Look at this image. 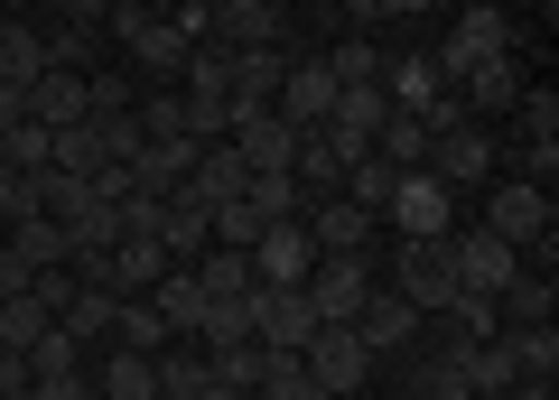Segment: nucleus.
Returning <instances> with one entry per match:
<instances>
[{"instance_id":"nucleus-35","label":"nucleus","mask_w":559,"mask_h":400,"mask_svg":"<svg viewBox=\"0 0 559 400\" xmlns=\"http://www.w3.org/2000/svg\"><path fill=\"white\" fill-rule=\"evenodd\" d=\"M187 270H197V289H205V299H242V289H261L242 252H205V260H187Z\"/></svg>"},{"instance_id":"nucleus-21","label":"nucleus","mask_w":559,"mask_h":400,"mask_svg":"<svg viewBox=\"0 0 559 400\" xmlns=\"http://www.w3.org/2000/svg\"><path fill=\"white\" fill-rule=\"evenodd\" d=\"M94 102H84V75L75 65H47L38 84H28V121H47V131H66V121H84Z\"/></svg>"},{"instance_id":"nucleus-3","label":"nucleus","mask_w":559,"mask_h":400,"mask_svg":"<svg viewBox=\"0 0 559 400\" xmlns=\"http://www.w3.org/2000/svg\"><path fill=\"white\" fill-rule=\"evenodd\" d=\"M382 215H392L401 242H419V233H457V186H439L429 168H401L392 196H382Z\"/></svg>"},{"instance_id":"nucleus-44","label":"nucleus","mask_w":559,"mask_h":400,"mask_svg":"<svg viewBox=\"0 0 559 400\" xmlns=\"http://www.w3.org/2000/svg\"><path fill=\"white\" fill-rule=\"evenodd\" d=\"M150 363H159V400H197L205 391V363L197 354H150Z\"/></svg>"},{"instance_id":"nucleus-4","label":"nucleus","mask_w":559,"mask_h":400,"mask_svg":"<svg viewBox=\"0 0 559 400\" xmlns=\"http://www.w3.org/2000/svg\"><path fill=\"white\" fill-rule=\"evenodd\" d=\"M503 47H513V20H503L495 0H466V10H457V28H448V47H439V84L457 94V84H466V65L503 57Z\"/></svg>"},{"instance_id":"nucleus-33","label":"nucleus","mask_w":559,"mask_h":400,"mask_svg":"<svg viewBox=\"0 0 559 400\" xmlns=\"http://www.w3.org/2000/svg\"><path fill=\"white\" fill-rule=\"evenodd\" d=\"M112 344H121V354H168L159 307H150V299H121V307H112Z\"/></svg>"},{"instance_id":"nucleus-55","label":"nucleus","mask_w":559,"mask_h":400,"mask_svg":"<svg viewBox=\"0 0 559 400\" xmlns=\"http://www.w3.org/2000/svg\"><path fill=\"white\" fill-rule=\"evenodd\" d=\"M20 121H28V94H20V84H0V131H20Z\"/></svg>"},{"instance_id":"nucleus-23","label":"nucleus","mask_w":559,"mask_h":400,"mask_svg":"<svg viewBox=\"0 0 559 400\" xmlns=\"http://www.w3.org/2000/svg\"><path fill=\"white\" fill-rule=\"evenodd\" d=\"M38 75H47V38H38L28 20H10V10H0V84H20V94H28Z\"/></svg>"},{"instance_id":"nucleus-34","label":"nucleus","mask_w":559,"mask_h":400,"mask_svg":"<svg viewBox=\"0 0 559 400\" xmlns=\"http://www.w3.org/2000/svg\"><path fill=\"white\" fill-rule=\"evenodd\" d=\"M252 400H326V391L308 381V363H299V354H280V344H271V363H261Z\"/></svg>"},{"instance_id":"nucleus-16","label":"nucleus","mask_w":559,"mask_h":400,"mask_svg":"<svg viewBox=\"0 0 559 400\" xmlns=\"http://www.w3.org/2000/svg\"><path fill=\"white\" fill-rule=\"evenodd\" d=\"M159 252L168 260H205V252H215V233H205V196L187 178L159 196Z\"/></svg>"},{"instance_id":"nucleus-14","label":"nucleus","mask_w":559,"mask_h":400,"mask_svg":"<svg viewBox=\"0 0 559 400\" xmlns=\"http://www.w3.org/2000/svg\"><path fill=\"white\" fill-rule=\"evenodd\" d=\"M485 233H503L522 252V242H550V196H540L532 178L522 186H495V196H485Z\"/></svg>"},{"instance_id":"nucleus-20","label":"nucleus","mask_w":559,"mask_h":400,"mask_svg":"<svg viewBox=\"0 0 559 400\" xmlns=\"http://www.w3.org/2000/svg\"><path fill=\"white\" fill-rule=\"evenodd\" d=\"M457 102H466V112H513V102H522V65H513V47H503V57H485V65H466Z\"/></svg>"},{"instance_id":"nucleus-12","label":"nucleus","mask_w":559,"mask_h":400,"mask_svg":"<svg viewBox=\"0 0 559 400\" xmlns=\"http://www.w3.org/2000/svg\"><path fill=\"white\" fill-rule=\"evenodd\" d=\"M419 168H429L439 186H457V196H466V186H485V178H495V141H485L476 121H466V131H439Z\"/></svg>"},{"instance_id":"nucleus-39","label":"nucleus","mask_w":559,"mask_h":400,"mask_svg":"<svg viewBox=\"0 0 559 400\" xmlns=\"http://www.w3.org/2000/svg\"><path fill=\"white\" fill-rule=\"evenodd\" d=\"M382 94H392V112H429V102H439L448 84H439V65H401V75L382 84Z\"/></svg>"},{"instance_id":"nucleus-59","label":"nucleus","mask_w":559,"mask_h":400,"mask_svg":"<svg viewBox=\"0 0 559 400\" xmlns=\"http://www.w3.org/2000/svg\"><path fill=\"white\" fill-rule=\"evenodd\" d=\"M308 10H345V0H308Z\"/></svg>"},{"instance_id":"nucleus-56","label":"nucleus","mask_w":559,"mask_h":400,"mask_svg":"<svg viewBox=\"0 0 559 400\" xmlns=\"http://www.w3.org/2000/svg\"><path fill=\"white\" fill-rule=\"evenodd\" d=\"M495 400H550V381H513V391H495Z\"/></svg>"},{"instance_id":"nucleus-47","label":"nucleus","mask_w":559,"mask_h":400,"mask_svg":"<svg viewBox=\"0 0 559 400\" xmlns=\"http://www.w3.org/2000/svg\"><path fill=\"white\" fill-rule=\"evenodd\" d=\"M94 131H103V168H121L140 149V112H94Z\"/></svg>"},{"instance_id":"nucleus-40","label":"nucleus","mask_w":559,"mask_h":400,"mask_svg":"<svg viewBox=\"0 0 559 400\" xmlns=\"http://www.w3.org/2000/svg\"><path fill=\"white\" fill-rule=\"evenodd\" d=\"M261 363H271V344H224V354H205V373H215V381H234V391H252V381H261Z\"/></svg>"},{"instance_id":"nucleus-48","label":"nucleus","mask_w":559,"mask_h":400,"mask_svg":"<svg viewBox=\"0 0 559 400\" xmlns=\"http://www.w3.org/2000/svg\"><path fill=\"white\" fill-rule=\"evenodd\" d=\"M411 400H476V391H466L457 354H439V363H419V391H411Z\"/></svg>"},{"instance_id":"nucleus-18","label":"nucleus","mask_w":559,"mask_h":400,"mask_svg":"<svg viewBox=\"0 0 559 400\" xmlns=\"http://www.w3.org/2000/svg\"><path fill=\"white\" fill-rule=\"evenodd\" d=\"M140 299L159 307V326H168V336H197V317H205V289H197V270H187V260H168V270H159L150 289H140Z\"/></svg>"},{"instance_id":"nucleus-26","label":"nucleus","mask_w":559,"mask_h":400,"mask_svg":"<svg viewBox=\"0 0 559 400\" xmlns=\"http://www.w3.org/2000/svg\"><path fill=\"white\" fill-rule=\"evenodd\" d=\"M289 178H299V196L318 205V196H336V186H345V159L318 141V131H299V149H289Z\"/></svg>"},{"instance_id":"nucleus-36","label":"nucleus","mask_w":559,"mask_h":400,"mask_svg":"<svg viewBox=\"0 0 559 400\" xmlns=\"http://www.w3.org/2000/svg\"><path fill=\"white\" fill-rule=\"evenodd\" d=\"M373 149H382L392 168H419V159H429V121H419V112H392V121L373 131Z\"/></svg>"},{"instance_id":"nucleus-60","label":"nucleus","mask_w":559,"mask_h":400,"mask_svg":"<svg viewBox=\"0 0 559 400\" xmlns=\"http://www.w3.org/2000/svg\"><path fill=\"white\" fill-rule=\"evenodd\" d=\"M150 10H178V0H150Z\"/></svg>"},{"instance_id":"nucleus-5","label":"nucleus","mask_w":559,"mask_h":400,"mask_svg":"<svg viewBox=\"0 0 559 400\" xmlns=\"http://www.w3.org/2000/svg\"><path fill=\"white\" fill-rule=\"evenodd\" d=\"M299 363H308V381H318L326 400H355L364 381H373V354H364L355 326H318V336L299 344Z\"/></svg>"},{"instance_id":"nucleus-24","label":"nucleus","mask_w":559,"mask_h":400,"mask_svg":"<svg viewBox=\"0 0 559 400\" xmlns=\"http://www.w3.org/2000/svg\"><path fill=\"white\" fill-rule=\"evenodd\" d=\"M112 307H121L112 289H84V280H75V299L57 307V326H66V336L84 344V354H94V344H112Z\"/></svg>"},{"instance_id":"nucleus-10","label":"nucleus","mask_w":559,"mask_h":400,"mask_svg":"<svg viewBox=\"0 0 559 400\" xmlns=\"http://www.w3.org/2000/svg\"><path fill=\"white\" fill-rule=\"evenodd\" d=\"M308 336H318V307H308V289H252V344L299 354Z\"/></svg>"},{"instance_id":"nucleus-58","label":"nucleus","mask_w":559,"mask_h":400,"mask_svg":"<svg viewBox=\"0 0 559 400\" xmlns=\"http://www.w3.org/2000/svg\"><path fill=\"white\" fill-rule=\"evenodd\" d=\"M242 10H261V0H215V20H242Z\"/></svg>"},{"instance_id":"nucleus-42","label":"nucleus","mask_w":559,"mask_h":400,"mask_svg":"<svg viewBox=\"0 0 559 400\" xmlns=\"http://www.w3.org/2000/svg\"><path fill=\"white\" fill-rule=\"evenodd\" d=\"M38 38H47V65H75V75L94 65V28H66V20H47Z\"/></svg>"},{"instance_id":"nucleus-22","label":"nucleus","mask_w":559,"mask_h":400,"mask_svg":"<svg viewBox=\"0 0 559 400\" xmlns=\"http://www.w3.org/2000/svg\"><path fill=\"white\" fill-rule=\"evenodd\" d=\"M242 178H252V168L234 159V141H197V168H187V186L205 196V215H215V205H234V196H242Z\"/></svg>"},{"instance_id":"nucleus-49","label":"nucleus","mask_w":559,"mask_h":400,"mask_svg":"<svg viewBox=\"0 0 559 400\" xmlns=\"http://www.w3.org/2000/svg\"><path fill=\"white\" fill-rule=\"evenodd\" d=\"M28 400H94V381H84V363H75V373H38Z\"/></svg>"},{"instance_id":"nucleus-15","label":"nucleus","mask_w":559,"mask_h":400,"mask_svg":"<svg viewBox=\"0 0 559 400\" xmlns=\"http://www.w3.org/2000/svg\"><path fill=\"white\" fill-rule=\"evenodd\" d=\"M419 326H429V317H419L401 289H373V299H364V317H355V336H364V354H411Z\"/></svg>"},{"instance_id":"nucleus-6","label":"nucleus","mask_w":559,"mask_h":400,"mask_svg":"<svg viewBox=\"0 0 559 400\" xmlns=\"http://www.w3.org/2000/svg\"><path fill=\"white\" fill-rule=\"evenodd\" d=\"M382 121H392V94H382V84H336V102H326V121H318V141L336 149V159H364Z\"/></svg>"},{"instance_id":"nucleus-43","label":"nucleus","mask_w":559,"mask_h":400,"mask_svg":"<svg viewBox=\"0 0 559 400\" xmlns=\"http://www.w3.org/2000/svg\"><path fill=\"white\" fill-rule=\"evenodd\" d=\"M140 112V141H159V131H187V102H178V84H159L150 102H131Z\"/></svg>"},{"instance_id":"nucleus-8","label":"nucleus","mask_w":559,"mask_h":400,"mask_svg":"<svg viewBox=\"0 0 559 400\" xmlns=\"http://www.w3.org/2000/svg\"><path fill=\"white\" fill-rule=\"evenodd\" d=\"M326 102H336V75H326V57H289V65H280L271 112L289 121V131H318V121H326Z\"/></svg>"},{"instance_id":"nucleus-46","label":"nucleus","mask_w":559,"mask_h":400,"mask_svg":"<svg viewBox=\"0 0 559 400\" xmlns=\"http://www.w3.org/2000/svg\"><path fill=\"white\" fill-rule=\"evenodd\" d=\"M75 363H84V344L66 336V326H47V336L28 344V373H75Z\"/></svg>"},{"instance_id":"nucleus-28","label":"nucleus","mask_w":559,"mask_h":400,"mask_svg":"<svg viewBox=\"0 0 559 400\" xmlns=\"http://www.w3.org/2000/svg\"><path fill=\"white\" fill-rule=\"evenodd\" d=\"M457 373H466V391L476 400H495V391H513V354H503V336H485V344H457Z\"/></svg>"},{"instance_id":"nucleus-1","label":"nucleus","mask_w":559,"mask_h":400,"mask_svg":"<svg viewBox=\"0 0 559 400\" xmlns=\"http://www.w3.org/2000/svg\"><path fill=\"white\" fill-rule=\"evenodd\" d=\"M299 289H308V307H318V326H355L382 280H373V252H318Z\"/></svg>"},{"instance_id":"nucleus-19","label":"nucleus","mask_w":559,"mask_h":400,"mask_svg":"<svg viewBox=\"0 0 559 400\" xmlns=\"http://www.w3.org/2000/svg\"><path fill=\"white\" fill-rule=\"evenodd\" d=\"M10 252H20V270H66L75 260V233L57 215H10Z\"/></svg>"},{"instance_id":"nucleus-25","label":"nucleus","mask_w":559,"mask_h":400,"mask_svg":"<svg viewBox=\"0 0 559 400\" xmlns=\"http://www.w3.org/2000/svg\"><path fill=\"white\" fill-rule=\"evenodd\" d=\"M159 270H168V252H159L150 233H121V242H112V299H140Z\"/></svg>"},{"instance_id":"nucleus-38","label":"nucleus","mask_w":559,"mask_h":400,"mask_svg":"<svg viewBox=\"0 0 559 400\" xmlns=\"http://www.w3.org/2000/svg\"><path fill=\"white\" fill-rule=\"evenodd\" d=\"M382 65H392V57H382L373 38H345L336 57H326V75H336V84H382Z\"/></svg>"},{"instance_id":"nucleus-2","label":"nucleus","mask_w":559,"mask_h":400,"mask_svg":"<svg viewBox=\"0 0 559 400\" xmlns=\"http://www.w3.org/2000/svg\"><path fill=\"white\" fill-rule=\"evenodd\" d=\"M392 289L419 307V317H439L448 299H457V252H448V233H419L392 252Z\"/></svg>"},{"instance_id":"nucleus-45","label":"nucleus","mask_w":559,"mask_h":400,"mask_svg":"<svg viewBox=\"0 0 559 400\" xmlns=\"http://www.w3.org/2000/svg\"><path fill=\"white\" fill-rule=\"evenodd\" d=\"M84 102L94 112H131V75L121 65H84Z\"/></svg>"},{"instance_id":"nucleus-27","label":"nucleus","mask_w":559,"mask_h":400,"mask_svg":"<svg viewBox=\"0 0 559 400\" xmlns=\"http://www.w3.org/2000/svg\"><path fill=\"white\" fill-rule=\"evenodd\" d=\"M503 354L522 381H559V326H503Z\"/></svg>"},{"instance_id":"nucleus-37","label":"nucleus","mask_w":559,"mask_h":400,"mask_svg":"<svg viewBox=\"0 0 559 400\" xmlns=\"http://www.w3.org/2000/svg\"><path fill=\"white\" fill-rule=\"evenodd\" d=\"M439 317H448V336H457V344H485V336H503V317H495V299H476V289H457V299H448Z\"/></svg>"},{"instance_id":"nucleus-7","label":"nucleus","mask_w":559,"mask_h":400,"mask_svg":"<svg viewBox=\"0 0 559 400\" xmlns=\"http://www.w3.org/2000/svg\"><path fill=\"white\" fill-rule=\"evenodd\" d=\"M448 252H457V289H476V299H495V289L522 270V252H513L503 233H485V223H457V233H448Z\"/></svg>"},{"instance_id":"nucleus-31","label":"nucleus","mask_w":559,"mask_h":400,"mask_svg":"<svg viewBox=\"0 0 559 400\" xmlns=\"http://www.w3.org/2000/svg\"><path fill=\"white\" fill-rule=\"evenodd\" d=\"M197 344H205V354H224V344H252V289H242V299H205Z\"/></svg>"},{"instance_id":"nucleus-13","label":"nucleus","mask_w":559,"mask_h":400,"mask_svg":"<svg viewBox=\"0 0 559 400\" xmlns=\"http://www.w3.org/2000/svg\"><path fill=\"white\" fill-rule=\"evenodd\" d=\"M187 168H197V141H187V131H159V141H140L131 159H121V178H131V196H168Z\"/></svg>"},{"instance_id":"nucleus-29","label":"nucleus","mask_w":559,"mask_h":400,"mask_svg":"<svg viewBox=\"0 0 559 400\" xmlns=\"http://www.w3.org/2000/svg\"><path fill=\"white\" fill-rule=\"evenodd\" d=\"M224 57H234V112H242V102H271V94H280V65H289L280 47H224Z\"/></svg>"},{"instance_id":"nucleus-32","label":"nucleus","mask_w":559,"mask_h":400,"mask_svg":"<svg viewBox=\"0 0 559 400\" xmlns=\"http://www.w3.org/2000/svg\"><path fill=\"white\" fill-rule=\"evenodd\" d=\"M242 205H261V223L308 215V196H299V178H289V168H261V178H242Z\"/></svg>"},{"instance_id":"nucleus-52","label":"nucleus","mask_w":559,"mask_h":400,"mask_svg":"<svg viewBox=\"0 0 559 400\" xmlns=\"http://www.w3.org/2000/svg\"><path fill=\"white\" fill-rule=\"evenodd\" d=\"M28 381H38V373H28V354H10V344H0V400H28Z\"/></svg>"},{"instance_id":"nucleus-11","label":"nucleus","mask_w":559,"mask_h":400,"mask_svg":"<svg viewBox=\"0 0 559 400\" xmlns=\"http://www.w3.org/2000/svg\"><path fill=\"white\" fill-rule=\"evenodd\" d=\"M121 47H131V65H140L150 84H178V75H187V57H197V38H187V28L168 20V10H150V20H140Z\"/></svg>"},{"instance_id":"nucleus-53","label":"nucleus","mask_w":559,"mask_h":400,"mask_svg":"<svg viewBox=\"0 0 559 400\" xmlns=\"http://www.w3.org/2000/svg\"><path fill=\"white\" fill-rule=\"evenodd\" d=\"M0 215H28V178L10 159H0Z\"/></svg>"},{"instance_id":"nucleus-30","label":"nucleus","mask_w":559,"mask_h":400,"mask_svg":"<svg viewBox=\"0 0 559 400\" xmlns=\"http://www.w3.org/2000/svg\"><path fill=\"white\" fill-rule=\"evenodd\" d=\"M94 400H159V363L112 344V354H103V391H94Z\"/></svg>"},{"instance_id":"nucleus-9","label":"nucleus","mask_w":559,"mask_h":400,"mask_svg":"<svg viewBox=\"0 0 559 400\" xmlns=\"http://www.w3.org/2000/svg\"><path fill=\"white\" fill-rule=\"evenodd\" d=\"M242 260H252V280H261V289H299V280H308V260H318V242H308V223L289 215V223H271V233H261Z\"/></svg>"},{"instance_id":"nucleus-51","label":"nucleus","mask_w":559,"mask_h":400,"mask_svg":"<svg viewBox=\"0 0 559 400\" xmlns=\"http://www.w3.org/2000/svg\"><path fill=\"white\" fill-rule=\"evenodd\" d=\"M419 121H429V141H439V131H466V121H476V112H466L457 94H439V102H429V112H419Z\"/></svg>"},{"instance_id":"nucleus-17","label":"nucleus","mask_w":559,"mask_h":400,"mask_svg":"<svg viewBox=\"0 0 559 400\" xmlns=\"http://www.w3.org/2000/svg\"><path fill=\"white\" fill-rule=\"evenodd\" d=\"M299 223H308V242H318V252H373V215H364V205H345V196H318Z\"/></svg>"},{"instance_id":"nucleus-54","label":"nucleus","mask_w":559,"mask_h":400,"mask_svg":"<svg viewBox=\"0 0 559 400\" xmlns=\"http://www.w3.org/2000/svg\"><path fill=\"white\" fill-rule=\"evenodd\" d=\"M20 289H28V270H20V252L0 242V299H20Z\"/></svg>"},{"instance_id":"nucleus-50","label":"nucleus","mask_w":559,"mask_h":400,"mask_svg":"<svg viewBox=\"0 0 559 400\" xmlns=\"http://www.w3.org/2000/svg\"><path fill=\"white\" fill-rule=\"evenodd\" d=\"M47 10H57L66 28H94V38H103V20H112V0H47Z\"/></svg>"},{"instance_id":"nucleus-41","label":"nucleus","mask_w":559,"mask_h":400,"mask_svg":"<svg viewBox=\"0 0 559 400\" xmlns=\"http://www.w3.org/2000/svg\"><path fill=\"white\" fill-rule=\"evenodd\" d=\"M0 159L20 168V178H38V168H47V121H20V131H0Z\"/></svg>"},{"instance_id":"nucleus-57","label":"nucleus","mask_w":559,"mask_h":400,"mask_svg":"<svg viewBox=\"0 0 559 400\" xmlns=\"http://www.w3.org/2000/svg\"><path fill=\"white\" fill-rule=\"evenodd\" d=\"M197 400H252V391H234V381H215V373H205V391Z\"/></svg>"}]
</instances>
